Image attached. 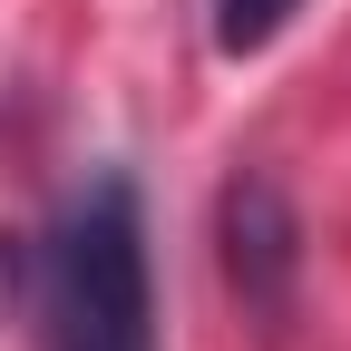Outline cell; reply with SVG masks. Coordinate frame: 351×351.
I'll return each instance as SVG.
<instances>
[{
	"instance_id": "cell-1",
	"label": "cell",
	"mask_w": 351,
	"mask_h": 351,
	"mask_svg": "<svg viewBox=\"0 0 351 351\" xmlns=\"http://www.w3.org/2000/svg\"><path fill=\"white\" fill-rule=\"evenodd\" d=\"M39 351H156V263H147V205L137 176L98 166L49 215V234L20 254Z\"/></svg>"
},
{
	"instance_id": "cell-2",
	"label": "cell",
	"mask_w": 351,
	"mask_h": 351,
	"mask_svg": "<svg viewBox=\"0 0 351 351\" xmlns=\"http://www.w3.org/2000/svg\"><path fill=\"white\" fill-rule=\"evenodd\" d=\"M215 244H225V283L244 293V313L293 322L302 225H293V195L274 186V176H234V186H225V205H215Z\"/></svg>"
},
{
	"instance_id": "cell-3",
	"label": "cell",
	"mask_w": 351,
	"mask_h": 351,
	"mask_svg": "<svg viewBox=\"0 0 351 351\" xmlns=\"http://www.w3.org/2000/svg\"><path fill=\"white\" fill-rule=\"evenodd\" d=\"M293 20H302V0H215V49L225 59H263Z\"/></svg>"
}]
</instances>
